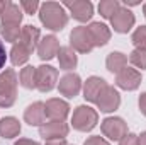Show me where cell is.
Wrapping results in <instances>:
<instances>
[{
    "instance_id": "6da1fadb",
    "label": "cell",
    "mask_w": 146,
    "mask_h": 145,
    "mask_svg": "<svg viewBox=\"0 0 146 145\" xmlns=\"http://www.w3.org/2000/svg\"><path fill=\"white\" fill-rule=\"evenodd\" d=\"M39 19H41L42 26L51 29V31H61L68 22V15L65 12V7L61 3H58V2H44V3H41Z\"/></svg>"
},
{
    "instance_id": "7a4b0ae2",
    "label": "cell",
    "mask_w": 146,
    "mask_h": 145,
    "mask_svg": "<svg viewBox=\"0 0 146 145\" xmlns=\"http://www.w3.org/2000/svg\"><path fill=\"white\" fill-rule=\"evenodd\" d=\"M17 97V75L12 68L0 73V108H10Z\"/></svg>"
},
{
    "instance_id": "3957f363",
    "label": "cell",
    "mask_w": 146,
    "mask_h": 145,
    "mask_svg": "<svg viewBox=\"0 0 146 145\" xmlns=\"http://www.w3.org/2000/svg\"><path fill=\"white\" fill-rule=\"evenodd\" d=\"M99 123V114L97 111L90 106H78L73 111L72 125L78 132H90L97 126Z\"/></svg>"
},
{
    "instance_id": "277c9868",
    "label": "cell",
    "mask_w": 146,
    "mask_h": 145,
    "mask_svg": "<svg viewBox=\"0 0 146 145\" xmlns=\"http://www.w3.org/2000/svg\"><path fill=\"white\" fill-rule=\"evenodd\" d=\"M70 46L78 53H90L94 50V41L87 26L75 28L70 34Z\"/></svg>"
},
{
    "instance_id": "5b68a950",
    "label": "cell",
    "mask_w": 146,
    "mask_h": 145,
    "mask_svg": "<svg viewBox=\"0 0 146 145\" xmlns=\"http://www.w3.org/2000/svg\"><path fill=\"white\" fill-rule=\"evenodd\" d=\"M58 70L49 65H41L36 68V89L41 92H49L56 87Z\"/></svg>"
},
{
    "instance_id": "8992f818",
    "label": "cell",
    "mask_w": 146,
    "mask_h": 145,
    "mask_svg": "<svg viewBox=\"0 0 146 145\" xmlns=\"http://www.w3.org/2000/svg\"><path fill=\"white\" fill-rule=\"evenodd\" d=\"M102 128V133L110 138V140H122L126 135H127V125L122 118H117V116H110L106 118L100 125Z\"/></svg>"
},
{
    "instance_id": "52a82bcc",
    "label": "cell",
    "mask_w": 146,
    "mask_h": 145,
    "mask_svg": "<svg viewBox=\"0 0 146 145\" xmlns=\"http://www.w3.org/2000/svg\"><path fill=\"white\" fill-rule=\"evenodd\" d=\"M134 22H136V17H134V14H133L127 7H121V9L110 17V24H112L114 31H115V33H121V34L129 33L131 28L134 26Z\"/></svg>"
},
{
    "instance_id": "ba28073f",
    "label": "cell",
    "mask_w": 146,
    "mask_h": 145,
    "mask_svg": "<svg viewBox=\"0 0 146 145\" xmlns=\"http://www.w3.org/2000/svg\"><path fill=\"white\" fill-rule=\"evenodd\" d=\"M70 12H72L73 19H76L78 22H87L90 21V17L94 15V5L88 0H73V2H65V5Z\"/></svg>"
},
{
    "instance_id": "9c48e42d",
    "label": "cell",
    "mask_w": 146,
    "mask_h": 145,
    "mask_svg": "<svg viewBox=\"0 0 146 145\" xmlns=\"http://www.w3.org/2000/svg\"><path fill=\"white\" fill-rule=\"evenodd\" d=\"M44 113L51 121H65V118L70 113V106L63 99L53 97V99H48L44 103Z\"/></svg>"
},
{
    "instance_id": "30bf717a",
    "label": "cell",
    "mask_w": 146,
    "mask_h": 145,
    "mask_svg": "<svg viewBox=\"0 0 146 145\" xmlns=\"http://www.w3.org/2000/svg\"><path fill=\"white\" fill-rule=\"evenodd\" d=\"M70 128L65 121H48L42 126H39V135L44 140H58L65 138L68 135Z\"/></svg>"
},
{
    "instance_id": "8fae6325",
    "label": "cell",
    "mask_w": 146,
    "mask_h": 145,
    "mask_svg": "<svg viewBox=\"0 0 146 145\" xmlns=\"http://www.w3.org/2000/svg\"><path fill=\"white\" fill-rule=\"evenodd\" d=\"M139 84H141V73L136 68L126 67L124 70H121L115 75V85L124 91H134L139 87Z\"/></svg>"
},
{
    "instance_id": "7c38bea8",
    "label": "cell",
    "mask_w": 146,
    "mask_h": 145,
    "mask_svg": "<svg viewBox=\"0 0 146 145\" xmlns=\"http://www.w3.org/2000/svg\"><path fill=\"white\" fill-rule=\"evenodd\" d=\"M100 111H104V113H112V111H115V109L119 108V104H121V96H119V92L112 87V85H107L106 89H104V92L99 96V99H97V103H95Z\"/></svg>"
},
{
    "instance_id": "4fadbf2b",
    "label": "cell",
    "mask_w": 146,
    "mask_h": 145,
    "mask_svg": "<svg viewBox=\"0 0 146 145\" xmlns=\"http://www.w3.org/2000/svg\"><path fill=\"white\" fill-rule=\"evenodd\" d=\"M58 91L66 96V97H75L82 91V79L76 73H66L60 79L58 82Z\"/></svg>"
},
{
    "instance_id": "5bb4252c",
    "label": "cell",
    "mask_w": 146,
    "mask_h": 145,
    "mask_svg": "<svg viewBox=\"0 0 146 145\" xmlns=\"http://www.w3.org/2000/svg\"><path fill=\"white\" fill-rule=\"evenodd\" d=\"M107 87V82L102 77H88L87 82L83 84V97L90 103H97L99 96L104 92Z\"/></svg>"
},
{
    "instance_id": "9a60e30c",
    "label": "cell",
    "mask_w": 146,
    "mask_h": 145,
    "mask_svg": "<svg viewBox=\"0 0 146 145\" xmlns=\"http://www.w3.org/2000/svg\"><path fill=\"white\" fill-rule=\"evenodd\" d=\"M60 48L61 46H60V41L56 36H53V34L44 36L37 44V56L41 60H53L58 55Z\"/></svg>"
},
{
    "instance_id": "2e32d148",
    "label": "cell",
    "mask_w": 146,
    "mask_h": 145,
    "mask_svg": "<svg viewBox=\"0 0 146 145\" xmlns=\"http://www.w3.org/2000/svg\"><path fill=\"white\" fill-rule=\"evenodd\" d=\"M24 121L31 126H42L46 123V113H44V103H33L24 111Z\"/></svg>"
},
{
    "instance_id": "e0dca14e",
    "label": "cell",
    "mask_w": 146,
    "mask_h": 145,
    "mask_svg": "<svg viewBox=\"0 0 146 145\" xmlns=\"http://www.w3.org/2000/svg\"><path fill=\"white\" fill-rule=\"evenodd\" d=\"M39 41H41V33H39V29H37L36 26L27 24V26H24V28L21 29L19 43H21V44H24L31 53H33L34 50H37Z\"/></svg>"
},
{
    "instance_id": "ac0fdd59",
    "label": "cell",
    "mask_w": 146,
    "mask_h": 145,
    "mask_svg": "<svg viewBox=\"0 0 146 145\" xmlns=\"http://www.w3.org/2000/svg\"><path fill=\"white\" fill-rule=\"evenodd\" d=\"M90 36L94 41V46H106L110 39V29L104 22H92L88 26Z\"/></svg>"
},
{
    "instance_id": "d6986e66",
    "label": "cell",
    "mask_w": 146,
    "mask_h": 145,
    "mask_svg": "<svg viewBox=\"0 0 146 145\" xmlns=\"http://www.w3.org/2000/svg\"><path fill=\"white\" fill-rule=\"evenodd\" d=\"M21 133V123L14 116H5L0 121V137L3 138H15Z\"/></svg>"
},
{
    "instance_id": "ffe728a7",
    "label": "cell",
    "mask_w": 146,
    "mask_h": 145,
    "mask_svg": "<svg viewBox=\"0 0 146 145\" xmlns=\"http://www.w3.org/2000/svg\"><path fill=\"white\" fill-rule=\"evenodd\" d=\"M58 62H60V67L63 70H73L78 63L75 50L72 46H61L60 51H58Z\"/></svg>"
},
{
    "instance_id": "44dd1931",
    "label": "cell",
    "mask_w": 146,
    "mask_h": 145,
    "mask_svg": "<svg viewBox=\"0 0 146 145\" xmlns=\"http://www.w3.org/2000/svg\"><path fill=\"white\" fill-rule=\"evenodd\" d=\"M126 65H127V58H126V55L121 53V51H112V53H109V56H107V60H106L107 70L112 72V73H115V75L121 72V70H124Z\"/></svg>"
},
{
    "instance_id": "7402d4cb",
    "label": "cell",
    "mask_w": 146,
    "mask_h": 145,
    "mask_svg": "<svg viewBox=\"0 0 146 145\" xmlns=\"http://www.w3.org/2000/svg\"><path fill=\"white\" fill-rule=\"evenodd\" d=\"M21 22H22V12H21L19 5L9 2L7 9H5L3 14H2V24H14V26H19Z\"/></svg>"
},
{
    "instance_id": "603a6c76",
    "label": "cell",
    "mask_w": 146,
    "mask_h": 145,
    "mask_svg": "<svg viewBox=\"0 0 146 145\" xmlns=\"http://www.w3.org/2000/svg\"><path fill=\"white\" fill-rule=\"evenodd\" d=\"M29 55H31V51L24 46V44H21L19 41L12 46V50H10V62H12V65H24L27 60H29Z\"/></svg>"
},
{
    "instance_id": "cb8c5ba5",
    "label": "cell",
    "mask_w": 146,
    "mask_h": 145,
    "mask_svg": "<svg viewBox=\"0 0 146 145\" xmlns=\"http://www.w3.org/2000/svg\"><path fill=\"white\" fill-rule=\"evenodd\" d=\"M19 80H21V85L26 87V89H36V67H24L21 70L19 75Z\"/></svg>"
},
{
    "instance_id": "d4e9b609",
    "label": "cell",
    "mask_w": 146,
    "mask_h": 145,
    "mask_svg": "<svg viewBox=\"0 0 146 145\" xmlns=\"http://www.w3.org/2000/svg\"><path fill=\"white\" fill-rule=\"evenodd\" d=\"M21 29L19 26H14V24H0V34L5 41L9 43H17V39L21 38Z\"/></svg>"
},
{
    "instance_id": "484cf974",
    "label": "cell",
    "mask_w": 146,
    "mask_h": 145,
    "mask_svg": "<svg viewBox=\"0 0 146 145\" xmlns=\"http://www.w3.org/2000/svg\"><path fill=\"white\" fill-rule=\"evenodd\" d=\"M119 9H121V3L117 0H102L99 3V12L104 19H110Z\"/></svg>"
},
{
    "instance_id": "4316f807",
    "label": "cell",
    "mask_w": 146,
    "mask_h": 145,
    "mask_svg": "<svg viewBox=\"0 0 146 145\" xmlns=\"http://www.w3.org/2000/svg\"><path fill=\"white\" fill-rule=\"evenodd\" d=\"M129 62L136 67V68H141L145 70L146 68V50H133L131 55H129Z\"/></svg>"
},
{
    "instance_id": "83f0119b",
    "label": "cell",
    "mask_w": 146,
    "mask_h": 145,
    "mask_svg": "<svg viewBox=\"0 0 146 145\" xmlns=\"http://www.w3.org/2000/svg\"><path fill=\"white\" fill-rule=\"evenodd\" d=\"M133 44L136 46V50H146V26H139L133 36H131Z\"/></svg>"
},
{
    "instance_id": "f1b7e54d",
    "label": "cell",
    "mask_w": 146,
    "mask_h": 145,
    "mask_svg": "<svg viewBox=\"0 0 146 145\" xmlns=\"http://www.w3.org/2000/svg\"><path fill=\"white\" fill-rule=\"evenodd\" d=\"M21 7L26 10V14H31V15H33V14H36L37 10H39L41 5H39L37 0H22V2H21Z\"/></svg>"
},
{
    "instance_id": "f546056e",
    "label": "cell",
    "mask_w": 146,
    "mask_h": 145,
    "mask_svg": "<svg viewBox=\"0 0 146 145\" xmlns=\"http://www.w3.org/2000/svg\"><path fill=\"white\" fill-rule=\"evenodd\" d=\"M119 145H139V137L134 133H127L122 140H119Z\"/></svg>"
},
{
    "instance_id": "4dcf8cb0",
    "label": "cell",
    "mask_w": 146,
    "mask_h": 145,
    "mask_svg": "<svg viewBox=\"0 0 146 145\" xmlns=\"http://www.w3.org/2000/svg\"><path fill=\"white\" fill-rule=\"evenodd\" d=\"M83 145H109V142L104 140L102 137H88Z\"/></svg>"
},
{
    "instance_id": "1f68e13d",
    "label": "cell",
    "mask_w": 146,
    "mask_h": 145,
    "mask_svg": "<svg viewBox=\"0 0 146 145\" xmlns=\"http://www.w3.org/2000/svg\"><path fill=\"white\" fill-rule=\"evenodd\" d=\"M5 60H7V53H5V46L0 41V70L5 67Z\"/></svg>"
},
{
    "instance_id": "d6a6232c",
    "label": "cell",
    "mask_w": 146,
    "mask_h": 145,
    "mask_svg": "<svg viewBox=\"0 0 146 145\" xmlns=\"http://www.w3.org/2000/svg\"><path fill=\"white\" fill-rule=\"evenodd\" d=\"M139 109H141V113L146 116V92H143L139 96Z\"/></svg>"
},
{
    "instance_id": "836d02e7",
    "label": "cell",
    "mask_w": 146,
    "mask_h": 145,
    "mask_svg": "<svg viewBox=\"0 0 146 145\" xmlns=\"http://www.w3.org/2000/svg\"><path fill=\"white\" fill-rule=\"evenodd\" d=\"M14 145H39V144L34 142V140H29V138H19Z\"/></svg>"
},
{
    "instance_id": "e575fe53",
    "label": "cell",
    "mask_w": 146,
    "mask_h": 145,
    "mask_svg": "<svg viewBox=\"0 0 146 145\" xmlns=\"http://www.w3.org/2000/svg\"><path fill=\"white\" fill-rule=\"evenodd\" d=\"M46 145H68L65 142V138H58V140H46Z\"/></svg>"
},
{
    "instance_id": "d590c367",
    "label": "cell",
    "mask_w": 146,
    "mask_h": 145,
    "mask_svg": "<svg viewBox=\"0 0 146 145\" xmlns=\"http://www.w3.org/2000/svg\"><path fill=\"white\" fill-rule=\"evenodd\" d=\"M7 5H9V0H0V17L3 14V10L7 9Z\"/></svg>"
},
{
    "instance_id": "8d00e7d4",
    "label": "cell",
    "mask_w": 146,
    "mask_h": 145,
    "mask_svg": "<svg viewBox=\"0 0 146 145\" xmlns=\"http://www.w3.org/2000/svg\"><path fill=\"white\" fill-rule=\"evenodd\" d=\"M139 137V145H146V132H143L141 135H138Z\"/></svg>"
},
{
    "instance_id": "74e56055",
    "label": "cell",
    "mask_w": 146,
    "mask_h": 145,
    "mask_svg": "<svg viewBox=\"0 0 146 145\" xmlns=\"http://www.w3.org/2000/svg\"><path fill=\"white\" fill-rule=\"evenodd\" d=\"M138 3H139L138 0H129V2L126 0V5H138Z\"/></svg>"
},
{
    "instance_id": "f35d334b",
    "label": "cell",
    "mask_w": 146,
    "mask_h": 145,
    "mask_svg": "<svg viewBox=\"0 0 146 145\" xmlns=\"http://www.w3.org/2000/svg\"><path fill=\"white\" fill-rule=\"evenodd\" d=\"M143 12H145V17H146V3L143 5Z\"/></svg>"
}]
</instances>
